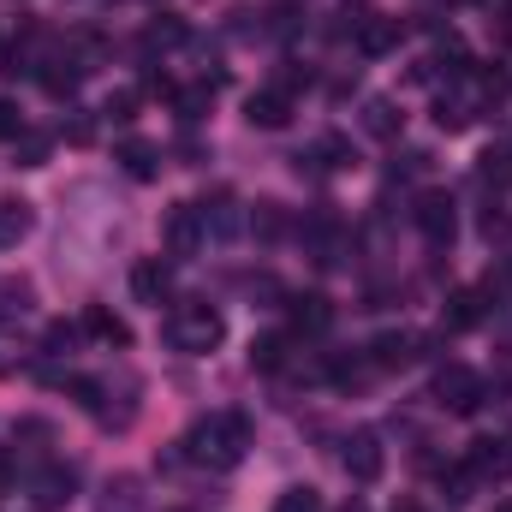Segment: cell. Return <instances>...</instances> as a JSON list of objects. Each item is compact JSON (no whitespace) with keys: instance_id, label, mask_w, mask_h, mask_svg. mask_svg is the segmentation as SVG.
Wrapping results in <instances>:
<instances>
[{"instance_id":"6da1fadb","label":"cell","mask_w":512,"mask_h":512,"mask_svg":"<svg viewBox=\"0 0 512 512\" xmlns=\"http://www.w3.org/2000/svg\"><path fill=\"white\" fill-rule=\"evenodd\" d=\"M245 447H251V423H245L239 411H221V417H209V423H197V429L185 435V459L215 465V471L239 465V459H245Z\"/></svg>"},{"instance_id":"7a4b0ae2","label":"cell","mask_w":512,"mask_h":512,"mask_svg":"<svg viewBox=\"0 0 512 512\" xmlns=\"http://www.w3.org/2000/svg\"><path fill=\"white\" fill-rule=\"evenodd\" d=\"M221 334H227V322H221V310H209L203 298H185V304L167 316V340H173L179 352H215Z\"/></svg>"},{"instance_id":"3957f363","label":"cell","mask_w":512,"mask_h":512,"mask_svg":"<svg viewBox=\"0 0 512 512\" xmlns=\"http://www.w3.org/2000/svg\"><path fill=\"white\" fill-rule=\"evenodd\" d=\"M435 399H441L447 411H477V405H483V382H477L465 364H447V370L435 376Z\"/></svg>"},{"instance_id":"277c9868","label":"cell","mask_w":512,"mask_h":512,"mask_svg":"<svg viewBox=\"0 0 512 512\" xmlns=\"http://www.w3.org/2000/svg\"><path fill=\"white\" fill-rule=\"evenodd\" d=\"M417 233H423L429 245H453V233H459V215H453V197H441V191H429V197L417 203Z\"/></svg>"},{"instance_id":"5b68a950","label":"cell","mask_w":512,"mask_h":512,"mask_svg":"<svg viewBox=\"0 0 512 512\" xmlns=\"http://www.w3.org/2000/svg\"><path fill=\"white\" fill-rule=\"evenodd\" d=\"M203 239H209V233H203V209H197V203L167 209V251H173V256H191Z\"/></svg>"},{"instance_id":"8992f818","label":"cell","mask_w":512,"mask_h":512,"mask_svg":"<svg viewBox=\"0 0 512 512\" xmlns=\"http://www.w3.org/2000/svg\"><path fill=\"white\" fill-rule=\"evenodd\" d=\"M423 352H429L423 334H382V340L370 346V364H376V370H405V364H417Z\"/></svg>"},{"instance_id":"52a82bcc","label":"cell","mask_w":512,"mask_h":512,"mask_svg":"<svg viewBox=\"0 0 512 512\" xmlns=\"http://www.w3.org/2000/svg\"><path fill=\"white\" fill-rule=\"evenodd\" d=\"M477 483H501L512 477V435L507 441H471V465H465Z\"/></svg>"},{"instance_id":"ba28073f","label":"cell","mask_w":512,"mask_h":512,"mask_svg":"<svg viewBox=\"0 0 512 512\" xmlns=\"http://www.w3.org/2000/svg\"><path fill=\"white\" fill-rule=\"evenodd\" d=\"M382 465H387L382 441H376L370 429H358V435L346 441V471H352V483H376V477H382Z\"/></svg>"},{"instance_id":"9c48e42d","label":"cell","mask_w":512,"mask_h":512,"mask_svg":"<svg viewBox=\"0 0 512 512\" xmlns=\"http://www.w3.org/2000/svg\"><path fill=\"white\" fill-rule=\"evenodd\" d=\"M245 120L262 126V131H280L292 120V90H262V96H251V102H245Z\"/></svg>"},{"instance_id":"30bf717a","label":"cell","mask_w":512,"mask_h":512,"mask_svg":"<svg viewBox=\"0 0 512 512\" xmlns=\"http://www.w3.org/2000/svg\"><path fill=\"white\" fill-rule=\"evenodd\" d=\"M483 310H489V304H483V292L459 286V292L447 298V310H441V328H447V334H465V328H477V322H483Z\"/></svg>"},{"instance_id":"8fae6325","label":"cell","mask_w":512,"mask_h":512,"mask_svg":"<svg viewBox=\"0 0 512 512\" xmlns=\"http://www.w3.org/2000/svg\"><path fill=\"white\" fill-rule=\"evenodd\" d=\"M304 161H310L316 173H340V167H352V143L328 131V137H316V143H310V149L298 155V167H304Z\"/></svg>"},{"instance_id":"7c38bea8","label":"cell","mask_w":512,"mask_h":512,"mask_svg":"<svg viewBox=\"0 0 512 512\" xmlns=\"http://www.w3.org/2000/svg\"><path fill=\"white\" fill-rule=\"evenodd\" d=\"M292 322H298V334H328L334 328V304L322 292H304V298H292Z\"/></svg>"},{"instance_id":"4fadbf2b","label":"cell","mask_w":512,"mask_h":512,"mask_svg":"<svg viewBox=\"0 0 512 512\" xmlns=\"http://www.w3.org/2000/svg\"><path fill=\"white\" fill-rule=\"evenodd\" d=\"M399 36H405L399 18H364V24H358V48H364V54H387Z\"/></svg>"},{"instance_id":"5bb4252c","label":"cell","mask_w":512,"mask_h":512,"mask_svg":"<svg viewBox=\"0 0 512 512\" xmlns=\"http://www.w3.org/2000/svg\"><path fill=\"white\" fill-rule=\"evenodd\" d=\"M120 161H126L131 179H155V173H161V149H155V143H143V137L120 143Z\"/></svg>"},{"instance_id":"9a60e30c","label":"cell","mask_w":512,"mask_h":512,"mask_svg":"<svg viewBox=\"0 0 512 512\" xmlns=\"http://www.w3.org/2000/svg\"><path fill=\"white\" fill-rule=\"evenodd\" d=\"M286 352H292L286 334H262V340H251V370H262V376L286 370Z\"/></svg>"},{"instance_id":"2e32d148","label":"cell","mask_w":512,"mask_h":512,"mask_svg":"<svg viewBox=\"0 0 512 512\" xmlns=\"http://www.w3.org/2000/svg\"><path fill=\"white\" fill-rule=\"evenodd\" d=\"M131 292H137L143 304H161V298H167V262H137V268H131Z\"/></svg>"},{"instance_id":"e0dca14e","label":"cell","mask_w":512,"mask_h":512,"mask_svg":"<svg viewBox=\"0 0 512 512\" xmlns=\"http://www.w3.org/2000/svg\"><path fill=\"white\" fill-rule=\"evenodd\" d=\"M197 209H203V233H215V239H233V233H239L233 197H215V203H197Z\"/></svg>"},{"instance_id":"ac0fdd59","label":"cell","mask_w":512,"mask_h":512,"mask_svg":"<svg viewBox=\"0 0 512 512\" xmlns=\"http://www.w3.org/2000/svg\"><path fill=\"white\" fill-rule=\"evenodd\" d=\"M84 328H90L96 340H108V346H126V340H131V328L120 322V316H114V310H102V304H96V310L84 316Z\"/></svg>"},{"instance_id":"d6986e66","label":"cell","mask_w":512,"mask_h":512,"mask_svg":"<svg viewBox=\"0 0 512 512\" xmlns=\"http://www.w3.org/2000/svg\"><path fill=\"white\" fill-rule=\"evenodd\" d=\"M24 233H30V203H18V197L0 203V245H18Z\"/></svg>"},{"instance_id":"ffe728a7","label":"cell","mask_w":512,"mask_h":512,"mask_svg":"<svg viewBox=\"0 0 512 512\" xmlns=\"http://www.w3.org/2000/svg\"><path fill=\"white\" fill-rule=\"evenodd\" d=\"M399 120H405V114H399L393 102H382V96H376V102H364V131H376V137H393V131H399Z\"/></svg>"},{"instance_id":"44dd1931","label":"cell","mask_w":512,"mask_h":512,"mask_svg":"<svg viewBox=\"0 0 512 512\" xmlns=\"http://www.w3.org/2000/svg\"><path fill=\"white\" fill-rule=\"evenodd\" d=\"M185 42V24L179 18H155L149 30H143V48H179Z\"/></svg>"},{"instance_id":"7402d4cb","label":"cell","mask_w":512,"mask_h":512,"mask_svg":"<svg viewBox=\"0 0 512 512\" xmlns=\"http://www.w3.org/2000/svg\"><path fill=\"white\" fill-rule=\"evenodd\" d=\"M12 155H18V167H42V161H48V137H42V131H24V137L12 143Z\"/></svg>"},{"instance_id":"603a6c76","label":"cell","mask_w":512,"mask_h":512,"mask_svg":"<svg viewBox=\"0 0 512 512\" xmlns=\"http://www.w3.org/2000/svg\"><path fill=\"white\" fill-rule=\"evenodd\" d=\"M72 489H78V477H72V471H48V477H42V507L72 501Z\"/></svg>"},{"instance_id":"cb8c5ba5","label":"cell","mask_w":512,"mask_h":512,"mask_svg":"<svg viewBox=\"0 0 512 512\" xmlns=\"http://www.w3.org/2000/svg\"><path fill=\"white\" fill-rule=\"evenodd\" d=\"M209 102H215V90H209V84L179 90V120H203V114H209Z\"/></svg>"},{"instance_id":"d4e9b609","label":"cell","mask_w":512,"mask_h":512,"mask_svg":"<svg viewBox=\"0 0 512 512\" xmlns=\"http://www.w3.org/2000/svg\"><path fill=\"white\" fill-rule=\"evenodd\" d=\"M274 512H322V495H316V489H286V495L274 501Z\"/></svg>"},{"instance_id":"484cf974","label":"cell","mask_w":512,"mask_h":512,"mask_svg":"<svg viewBox=\"0 0 512 512\" xmlns=\"http://www.w3.org/2000/svg\"><path fill=\"white\" fill-rule=\"evenodd\" d=\"M435 126L441 131H465L471 126V108H465V102H441V108H435Z\"/></svg>"},{"instance_id":"4316f807","label":"cell","mask_w":512,"mask_h":512,"mask_svg":"<svg viewBox=\"0 0 512 512\" xmlns=\"http://www.w3.org/2000/svg\"><path fill=\"white\" fill-rule=\"evenodd\" d=\"M251 227L262 233V239H274L286 221H280V203H256V215H251Z\"/></svg>"},{"instance_id":"83f0119b","label":"cell","mask_w":512,"mask_h":512,"mask_svg":"<svg viewBox=\"0 0 512 512\" xmlns=\"http://www.w3.org/2000/svg\"><path fill=\"white\" fill-rule=\"evenodd\" d=\"M328 376H334V382H340V387H364V382H370V370H364L358 358H340V364H334Z\"/></svg>"},{"instance_id":"f1b7e54d","label":"cell","mask_w":512,"mask_h":512,"mask_svg":"<svg viewBox=\"0 0 512 512\" xmlns=\"http://www.w3.org/2000/svg\"><path fill=\"white\" fill-rule=\"evenodd\" d=\"M102 114H108V120H120V126H126L131 114H137V90H120V96H108V108H102Z\"/></svg>"},{"instance_id":"f546056e","label":"cell","mask_w":512,"mask_h":512,"mask_svg":"<svg viewBox=\"0 0 512 512\" xmlns=\"http://www.w3.org/2000/svg\"><path fill=\"white\" fill-rule=\"evenodd\" d=\"M441 489H447V501H471L477 477H471V471H453V477H441Z\"/></svg>"},{"instance_id":"4dcf8cb0","label":"cell","mask_w":512,"mask_h":512,"mask_svg":"<svg viewBox=\"0 0 512 512\" xmlns=\"http://www.w3.org/2000/svg\"><path fill=\"white\" fill-rule=\"evenodd\" d=\"M0 137H12V143L24 137V120H18V108H12V102H0Z\"/></svg>"},{"instance_id":"1f68e13d","label":"cell","mask_w":512,"mask_h":512,"mask_svg":"<svg viewBox=\"0 0 512 512\" xmlns=\"http://www.w3.org/2000/svg\"><path fill=\"white\" fill-rule=\"evenodd\" d=\"M66 137H72V143H90V137H96V126H90V114H78V120L66 126Z\"/></svg>"},{"instance_id":"d6a6232c","label":"cell","mask_w":512,"mask_h":512,"mask_svg":"<svg viewBox=\"0 0 512 512\" xmlns=\"http://www.w3.org/2000/svg\"><path fill=\"white\" fill-rule=\"evenodd\" d=\"M6 483H12V465H6V459H0V489H6Z\"/></svg>"},{"instance_id":"836d02e7","label":"cell","mask_w":512,"mask_h":512,"mask_svg":"<svg viewBox=\"0 0 512 512\" xmlns=\"http://www.w3.org/2000/svg\"><path fill=\"white\" fill-rule=\"evenodd\" d=\"M393 512H423V507H417V501H399V507H393Z\"/></svg>"},{"instance_id":"e575fe53","label":"cell","mask_w":512,"mask_h":512,"mask_svg":"<svg viewBox=\"0 0 512 512\" xmlns=\"http://www.w3.org/2000/svg\"><path fill=\"white\" fill-rule=\"evenodd\" d=\"M346 512H370V507H364V501H352V507H346Z\"/></svg>"},{"instance_id":"d590c367","label":"cell","mask_w":512,"mask_h":512,"mask_svg":"<svg viewBox=\"0 0 512 512\" xmlns=\"http://www.w3.org/2000/svg\"><path fill=\"white\" fill-rule=\"evenodd\" d=\"M495 512H512V501H507V507H495Z\"/></svg>"}]
</instances>
